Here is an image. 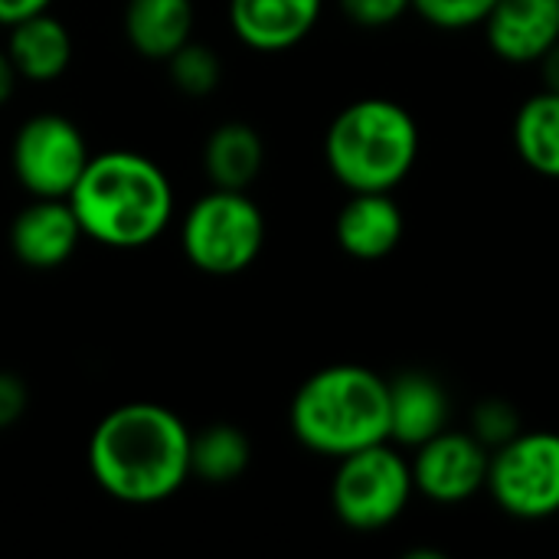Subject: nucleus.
Masks as SVG:
<instances>
[{
	"mask_svg": "<svg viewBox=\"0 0 559 559\" xmlns=\"http://www.w3.org/2000/svg\"><path fill=\"white\" fill-rule=\"evenodd\" d=\"M180 246L193 269L216 278L239 275L265 246V216L246 190L213 187L187 210Z\"/></svg>",
	"mask_w": 559,
	"mask_h": 559,
	"instance_id": "obj_6",
	"label": "nucleus"
},
{
	"mask_svg": "<svg viewBox=\"0 0 559 559\" xmlns=\"http://www.w3.org/2000/svg\"><path fill=\"white\" fill-rule=\"evenodd\" d=\"M265 164V144L246 121L219 124L203 147V170L219 190H246Z\"/></svg>",
	"mask_w": 559,
	"mask_h": 559,
	"instance_id": "obj_18",
	"label": "nucleus"
},
{
	"mask_svg": "<svg viewBox=\"0 0 559 559\" xmlns=\"http://www.w3.org/2000/svg\"><path fill=\"white\" fill-rule=\"evenodd\" d=\"M498 0H413V13L445 33L475 29L488 20Z\"/></svg>",
	"mask_w": 559,
	"mask_h": 559,
	"instance_id": "obj_21",
	"label": "nucleus"
},
{
	"mask_svg": "<svg viewBox=\"0 0 559 559\" xmlns=\"http://www.w3.org/2000/svg\"><path fill=\"white\" fill-rule=\"evenodd\" d=\"M288 423L308 452L334 462L390 442V380L360 364L324 367L298 386Z\"/></svg>",
	"mask_w": 559,
	"mask_h": 559,
	"instance_id": "obj_3",
	"label": "nucleus"
},
{
	"mask_svg": "<svg viewBox=\"0 0 559 559\" xmlns=\"http://www.w3.org/2000/svg\"><path fill=\"white\" fill-rule=\"evenodd\" d=\"M341 10L364 29H383L413 13V0H341Z\"/></svg>",
	"mask_w": 559,
	"mask_h": 559,
	"instance_id": "obj_23",
	"label": "nucleus"
},
{
	"mask_svg": "<svg viewBox=\"0 0 559 559\" xmlns=\"http://www.w3.org/2000/svg\"><path fill=\"white\" fill-rule=\"evenodd\" d=\"M406 216L393 193H350L334 219L341 252L357 262H380L403 242Z\"/></svg>",
	"mask_w": 559,
	"mask_h": 559,
	"instance_id": "obj_13",
	"label": "nucleus"
},
{
	"mask_svg": "<svg viewBox=\"0 0 559 559\" xmlns=\"http://www.w3.org/2000/svg\"><path fill=\"white\" fill-rule=\"evenodd\" d=\"M167 72H170V82L174 88H180L183 95L190 98H206L219 88V79H223V66H219V56L200 43H183L170 59H167Z\"/></svg>",
	"mask_w": 559,
	"mask_h": 559,
	"instance_id": "obj_20",
	"label": "nucleus"
},
{
	"mask_svg": "<svg viewBox=\"0 0 559 559\" xmlns=\"http://www.w3.org/2000/svg\"><path fill=\"white\" fill-rule=\"evenodd\" d=\"M324 0H229V26L255 52H285L311 36Z\"/></svg>",
	"mask_w": 559,
	"mask_h": 559,
	"instance_id": "obj_12",
	"label": "nucleus"
},
{
	"mask_svg": "<svg viewBox=\"0 0 559 559\" xmlns=\"http://www.w3.org/2000/svg\"><path fill=\"white\" fill-rule=\"evenodd\" d=\"M524 429L521 423V413L514 403L501 400V396H491V400H481L475 409H472V426L468 432L485 445V449H498L504 445L508 439H514L518 432Z\"/></svg>",
	"mask_w": 559,
	"mask_h": 559,
	"instance_id": "obj_22",
	"label": "nucleus"
},
{
	"mask_svg": "<svg viewBox=\"0 0 559 559\" xmlns=\"http://www.w3.org/2000/svg\"><path fill=\"white\" fill-rule=\"evenodd\" d=\"M449 393L426 370H403L390 380V442L416 449L449 429Z\"/></svg>",
	"mask_w": 559,
	"mask_h": 559,
	"instance_id": "obj_14",
	"label": "nucleus"
},
{
	"mask_svg": "<svg viewBox=\"0 0 559 559\" xmlns=\"http://www.w3.org/2000/svg\"><path fill=\"white\" fill-rule=\"evenodd\" d=\"M249 459L252 445L246 432L229 423H216L190 436V478H200L206 485H229L242 478Z\"/></svg>",
	"mask_w": 559,
	"mask_h": 559,
	"instance_id": "obj_19",
	"label": "nucleus"
},
{
	"mask_svg": "<svg viewBox=\"0 0 559 559\" xmlns=\"http://www.w3.org/2000/svg\"><path fill=\"white\" fill-rule=\"evenodd\" d=\"M7 56L16 66L20 79L52 82L72 62V33L49 10L36 13V16L20 20V23L10 26Z\"/></svg>",
	"mask_w": 559,
	"mask_h": 559,
	"instance_id": "obj_15",
	"label": "nucleus"
},
{
	"mask_svg": "<svg viewBox=\"0 0 559 559\" xmlns=\"http://www.w3.org/2000/svg\"><path fill=\"white\" fill-rule=\"evenodd\" d=\"M16 79H20V72H16V66L10 62V56H7V49H3V52H0V105L10 102V95H13V88H16Z\"/></svg>",
	"mask_w": 559,
	"mask_h": 559,
	"instance_id": "obj_27",
	"label": "nucleus"
},
{
	"mask_svg": "<svg viewBox=\"0 0 559 559\" xmlns=\"http://www.w3.org/2000/svg\"><path fill=\"white\" fill-rule=\"evenodd\" d=\"M190 429L160 403H124L102 416L88 439L95 485L124 504H157L190 478Z\"/></svg>",
	"mask_w": 559,
	"mask_h": 559,
	"instance_id": "obj_1",
	"label": "nucleus"
},
{
	"mask_svg": "<svg viewBox=\"0 0 559 559\" xmlns=\"http://www.w3.org/2000/svg\"><path fill=\"white\" fill-rule=\"evenodd\" d=\"M511 141L524 167L537 177L559 180V92L540 88L521 102L514 111Z\"/></svg>",
	"mask_w": 559,
	"mask_h": 559,
	"instance_id": "obj_17",
	"label": "nucleus"
},
{
	"mask_svg": "<svg viewBox=\"0 0 559 559\" xmlns=\"http://www.w3.org/2000/svg\"><path fill=\"white\" fill-rule=\"evenodd\" d=\"M52 0H0V26H13L36 13H46Z\"/></svg>",
	"mask_w": 559,
	"mask_h": 559,
	"instance_id": "obj_25",
	"label": "nucleus"
},
{
	"mask_svg": "<svg viewBox=\"0 0 559 559\" xmlns=\"http://www.w3.org/2000/svg\"><path fill=\"white\" fill-rule=\"evenodd\" d=\"M88 157L79 124L56 111H39L23 121L10 151L13 174L29 197H69Z\"/></svg>",
	"mask_w": 559,
	"mask_h": 559,
	"instance_id": "obj_8",
	"label": "nucleus"
},
{
	"mask_svg": "<svg viewBox=\"0 0 559 559\" xmlns=\"http://www.w3.org/2000/svg\"><path fill=\"white\" fill-rule=\"evenodd\" d=\"M82 239V226L66 197H33L10 226V249L29 269H59Z\"/></svg>",
	"mask_w": 559,
	"mask_h": 559,
	"instance_id": "obj_11",
	"label": "nucleus"
},
{
	"mask_svg": "<svg viewBox=\"0 0 559 559\" xmlns=\"http://www.w3.org/2000/svg\"><path fill=\"white\" fill-rule=\"evenodd\" d=\"M193 33V0H128L124 36L144 56L167 62Z\"/></svg>",
	"mask_w": 559,
	"mask_h": 559,
	"instance_id": "obj_16",
	"label": "nucleus"
},
{
	"mask_svg": "<svg viewBox=\"0 0 559 559\" xmlns=\"http://www.w3.org/2000/svg\"><path fill=\"white\" fill-rule=\"evenodd\" d=\"M416 498L409 459L393 442H377L337 459L331 478V508L357 534L393 527Z\"/></svg>",
	"mask_w": 559,
	"mask_h": 559,
	"instance_id": "obj_5",
	"label": "nucleus"
},
{
	"mask_svg": "<svg viewBox=\"0 0 559 559\" xmlns=\"http://www.w3.org/2000/svg\"><path fill=\"white\" fill-rule=\"evenodd\" d=\"M324 160L350 193H393L419 160V124L393 98H357L328 124Z\"/></svg>",
	"mask_w": 559,
	"mask_h": 559,
	"instance_id": "obj_4",
	"label": "nucleus"
},
{
	"mask_svg": "<svg viewBox=\"0 0 559 559\" xmlns=\"http://www.w3.org/2000/svg\"><path fill=\"white\" fill-rule=\"evenodd\" d=\"M29 403V390L16 373L0 370V429H10L23 419Z\"/></svg>",
	"mask_w": 559,
	"mask_h": 559,
	"instance_id": "obj_24",
	"label": "nucleus"
},
{
	"mask_svg": "<svg viewBox=\"0 0 559 559\" xmlns=\"http://www.w3.org/2000/svg\"><path fill=\"white\" fill-rule=\"evenodd\" d=\"M66 200L82 236L108 249H141L174 216V187L164 167L138 151L92 154Z\"/></svg>",
	"mask_w": 559,
	"mask_h": 559,
	"instance_id": "obj_2",
	"label": "nucleus"
},
{
	"mask_svg": "<svg viewBox=\"0 0 559 559\" xmlns=\"http://www.w3.org/2000/svg\"><path fill=\"white\" fill-rule=\"evenodd\" d=\"M488 462L491 449H485L468 429H442L413 449L409 472L419 498L439 508H455L485 491Z\"/></svg>",
	"mask_w": 559,
	"mask_h": 559,
	"instance_id": "obj_9",
	"label": "nucleus"
},
{
	"mask_svg": "<svg viewBox=\"0 0 559 559\" xmlns=\"http://www.w3.org/2000/svg\"><path fill=\"white\" fill-rule=\"evenodd\" d=\"M540 82H544V88H550V92H559V39L540 56Z\"/></svg>",
	"mask_w": 559,
	"mask_h": 559,
	"instance_id": "obj_26",
	"label": "nucleus"
},
{
	"mask_svg": "<svg viewBox=\"0 0 559 559\" xmlns=\"http://www.w3.org/2000/svg\"><path fill=\"white\" fill-rule=\"evenodd\" d=\"M485 491L514 521L540 524L559 514V432L521 429L488 462Z\"/></svg>",
	"mask_w": 559,
	"mask_h": 559,
	"instance_id": "obj_7",
	"label": "nucleus"
},
{
	"mask_svg": "<svg viewBox=\"0 0 559 559\" xmlns=\"http://www.w3.org/2000/svg\"><path fill=\"white\" fill-rule=\"evenodd\" d=\"M481 29L501 62L537 66L559 39V0H498Z\"/></svg>",
	"mask_w": 559,
	"mask_h": 559,
	"instance_id": "obj_10",
	"label": "nucleus"
}]
</instances>
